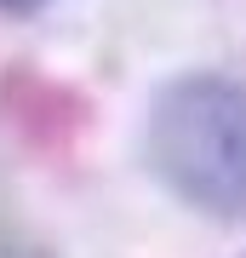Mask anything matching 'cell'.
Masks as SVG:
<instances>
[{"label": "cell", "mask_w": 246, "mask_h": 258, "mask_svg": "<svg viewBox=\"0 0 246 258\" xmlns=\"http://www.w3.org/2000/svg\"><path fill=\"white\" fill-rule=\"evenodd\" d=\"M149 172L189 212L246 224V86L229 75H178L149 103Z\"/></svg>", "instance_id": "6da1fadb"}, {"label": "cell", "mask_w": 246, "mask_h": 258, "mask_svg": "<svg viewBox=\"0 0 246 258\" xmlns=\"http://www.w3.org/2000/svg\"><path fill=\"white\" fill-rule=\"evenodd\" d=\"M46 0H0V12H40Z\"/></svg>", "instance_id": "7a4b0ae2"}]
</instances>
